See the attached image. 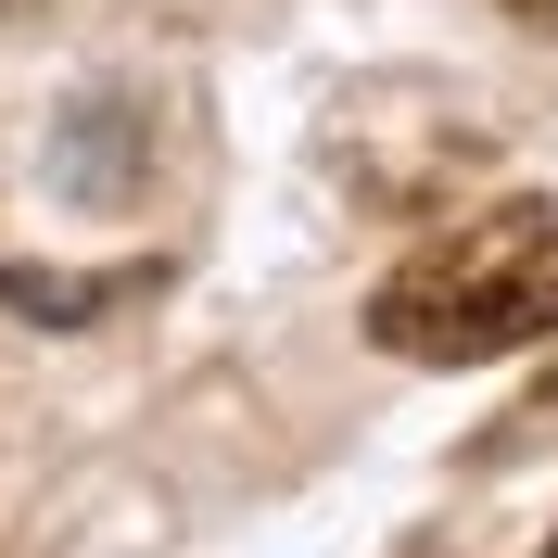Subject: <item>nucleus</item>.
Returning <instances> with one entry per match:
<instances>
[{"mask_svg":"<svg viewBox=\"0 0 558 558\" xmlns=\"http://www.w3.org/2000/svg\"><path fill=\"white\" fill-rule=\"evenodd\" d=\"M558 330V191L495 204L445 242H418L407 267L368 292V343L418 355V368H470V355L546 343Z\"/></svg>","mask_w":558,"mask_h":558,"instance_id":"nucleus-1","label":"nucleus"},{"mask_svg":"<svg viewBox=\"0 0 558 558\" xmlns=\"http://www.w3.org/2000/svg\"><path fill=\"white\" fill-rule=\"evenodd\" d=\"M508 13H521V26H546V38H558V0H508Z\"/></svg>","mask_w":558,"mask_h":558,"instance_id":"nucleus-2","label":"nucleus"},{"mask_svg":"<svg viewBox=\"0 0 558 558\" xmlns=\"http://www.w3.org/2000/svg\"><path fill=\"white\" fill-rule=\"evenodd\" d=\"M546 558H558V546H546Z\"/></svg>","mask_w":558,"mask_h":558,"instance_id":"nucleus-3","label":"nucleus"}]
</instances>
